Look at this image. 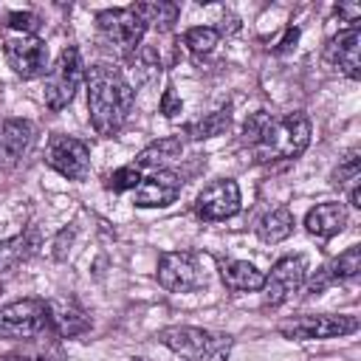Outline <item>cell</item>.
Segmentation results:
<instances>
[{
	"label": "cell",
	"mask_w": 361,
	"mask_h": 361,
	"mask_svg": "<svg viewBox=\"0 0 361 361\" xmlns=\"http://www.w3.org/2000/svg\"><path fill=\"white\" fill-rule=\"evenodd\" d=\"M0 361H65V347L56 336L45 333V336L23 341V347L0 355Z\"/></svg>",
	"instance_id": "20"
},
{
	"label": "cell",
	"mask_w": 361,
	"mask_h": 361,
	"mask_svg": "<svg viewBox=\"0 0 361 361\" xmlns=\"http://www.w3.org/2000/svg\"><path fill=\"white\" fill-rule=\"evenodd\" d=\"M8 68L23 79H37L48 71V45L37 34H14L3 42Z\"/></svg>",
	"instance_id": "9"
},
{
	"label": "cell",
	"mask_w": 361,
	"mask_h": 361,
	"mask_svg": "<svg viewBox=\"0 0 361 361\" xmlns=\"http://www.w3.org/2000/svg\"><path fill=\"white\" fill-rule=\"evenodd\" d=\"M96 28H99V39L110 51H116L118 56H133L141 45L144 34H147V23L135 11V6L99 11L96 14Z\"/></svg>",
	"instance_id": "4"
},
{
	"label": "cell",
	"mask_w": 361,
	"mask_h": 361,
	"mask_svg": "<svg viewBox=\"0 0 361 361\" xmlns=\"http://www.w3.org/2000/svg\"><path fill=\"white\" fill-rule=\"evenodd\" d=\"M161 113L166 116V118H175L180 110H183V102H180V96L175 93V87L172 85H166V90H164V96H161Z\"/></svg>",
	"instance_id": "30"
},
{
	"label": "cell",
	"mask_w": 361,
	"mask_h": 361,
	"mask_svg": "<svg viewBox=\"0 0 361 361\" xmlns=\"http://www.w3.org/2000/svg\"><path fill=\"white\" fill-rule=\"evenodd\" d=\"M293 234V214L288 206H279L274 212H268L259 223H257V237L262 243H282Z\"/></svg>",
	"instance_id": "23"
},
{
	"label": "cell",
	"mask_w": 361,
	"mask_h": 361,
	"mask_svg": "<svg viewBox=\"0 0 361 361\" xmlns=\"http://www.w3.org/2000/svg\"><path fill=\"white\" fill-rule=\"evenodd\" d=\"M3 28H11L17 34H34L39 28V17L31 11H8L3 17Z\"/></svg>",
	"instance_id": "29"
},
{
	"label": "cell",
	"mask_w": 361,
	"mask_h": 361,
	"mask_svg": "<svg viewBox=\"0 0 361 361\" xmlns=\"http://www.w3.org/2000/svg\"><path fill=\"white\" fill-rule=\"evenodd\" d=\"M133 102H135V90L121 73V68L99 62L87 71V113L99 135L104 138L116 135L130 118Z\"/></svg>",
	"instance_id": "2"
},
{
	"label": "cell",
	"mask_w": 361,
	"mask_h": 361,
	"mask_svg": "<svg viewBox=\"0 0 361 361\" xmlns=\"http://www.w3.org/2000/svg\"><path fill=\"white\" fill-rule=\"evenodd\" d=\"M158 341L175 355H180L183 361H226L234 344L228 333H214V330L189 327V324L164 327L158 333Z\"/></svg>",
	"instance_id": "3"
},
{
	"label": "cell",
	"mask_w": 361,
	"mask_h": 361,
	"mask_svg": "<svg viewBox=\"0 0 361 361\" xmlns=\"http://www.w3.org/2000/svg\"><path fill=\"white\" fill-rule=\"evenodd\" d=\"M220 274H223L226 288L231 290H262V282H265V274L248 259H231L223 265Z\"/></svg>",
	"instance_id": "22"
},
{
	"label": "cell",
	"mask_w": 361,
	"mask_h": 361,
	"mask_svg": "<svg viewBox=\"0 0 361 361\" xmlns=\"http://www.w3.org/2000/svg\"><path fill=\"white\" fill-rule=\"evenodd\" d=\"M217 39H220V34H217V28H212V25H195V28H189V31L183 34V45H186L195 56L212 54L214 45H217Z\"/></svg>",
	"instance_id": "26"
},
{
	"label": "cell",
	"mask_w": 361,
	"mask_h": 361,
	"mask_svg": "<svg viewBox=\"0 0 361 361\" xmlns=\"http://www.w3.org/2000/svg\"><path fill=\"white\" fill-rule=\"evenodd\" d=\"M82 54L76 45H68L59 51L54 68L48 71L45 76V104L48 110H62L73 102L76 90H79V82H82Z\"/></svg>",
	"instance_id": "7"
},
{
	"label": "cell",
	"mask_w": 361,
	"mask_h": 361,
	"mask_svg": "<svg viewBox=\"0 0 361 361\" xmlns=\"http://www.w3.org/2000/svg\"><path fill=\"white\" fill-rule=\"evenodd\" d=\"M296 39H299V28H288V31H285V39L279 42L276 51H279V54H282V51H290V48L296 45Z\"/></svg>",
	"instance_id": "32"
},
{
	"label": "cell",
	"mask_w": 361,
	"mask_h": 361,
	"mask_svg": "<svg viewBox=\"0 0 361 361\" xmlns=\"http://www.w3.org/2000/svg\"><path fill=\"white\" fill-rule=\"evenodd\" d=\"M361 175V169H358V149H353L336 169H333V175H330V180H333V186H338V189H353V186H358V178Z\"/></svg>",
	"instance_id": "27"
},
{
	"label": "cell",
	"mask_w": 361,
	"mask_h": 361,
	"mask_svg": "<svg viewBox=\"0 0 361 361\" xmlns=\"http://www.w3.org/2000/svg\"><path fill=\"white\" fill-rule=\"evenodd\" d=\"M240 212V186L231 178H217L212 180L195 200V214L200 220H228Z\"/></svg>",
	"instance_id": "12"
},
{
	"label": "cell",
	"mask_w": 361,
	"mask_h": 361,
	"mask_svg": "<svg viewBox=\"0 0 361 361\" xmlns=\"http://www.w3.org/2000/svg\"><path fill=\"white\" fill-rule=\"evenodd\" d=\"M180 189H183V178L178 172L155 169L152 175L141 178L133 203L141 206V209H164V206H169L180 197Z\"/></svg>",
	"instance_id": "14"
},
{
	"label": "cell",
	"mask_w": 361,
	"mask_h": 361,
	"mask_svg": "<svg viewBox=\"0 0 361 361\" xmlns=\"http://www.w3.org/2000/svg\"><path fill=\"white\" fill-rule=\"evenodd\" d=\"M336 11H338V14H344L350 23H355V20L361 17V6H355V3H338V6H336Z\"/></svg>",
	"instance_id": "31"
},
{
	"label": "cell",
	"mask_w": 361,
	"mask_h": 361,
	"mask_svg": "<svg viewBox=\"0 0 361 361\" xmlns=\"http://www.w3.org/2000/svg\"><path fill=\"white\" fill-rule=\"evenodd\" d=\"M37 141V127L28 118L0 121V169H14L25 161Z\"/></svg>",
	"instance_id": "13"
},
{
	"label": "cell",
	"mask_w": 361,
	"mask_h": 361,
	"mask_svg": "<svg viewBox=\"0 0 361 361\" xmlns=\"http://www.w3.org/2000/svg\"><path fill=\"white\" fill-rule=\"evenodd\" d=\"M358 330L355 316H333V313H307V316H290L279 322V333L290 341H307V338H336L350 336Z\"/></svg>",
	"instance_id": "8"
},
{
	"label": "cell",
	"mask_w": 361,
	"mask_h": 361,
	"mask_svg": "<svg viewBox=\"0 0 361 361\" xmlns=\"http://www.w3.org/2000/svg\"><path fill=\"white\" fill-rule=\"evenodd\" d=\"M133 6L141 14V20L147 23V28L155 25L161 31H166L178 20V14H180V8L175 3H166V0H158V3H133Z\"/></svg>",
	"instance_id": "25"
},
{
	"label": "cell",
	"mask_w": 361,
	"mask_h": 361,
	"mask_svg": "<svg viewBox=\"0 0 361 361\" xmlns=\"http://www.w3.org/2000/svg\"><path fill=\"white\" fill-rule=\"evenodd\" d=\"M344 226H347V209H344V203H336V200L319 203L305 214V228L319 240H330V237L341 234Z\"/></svg>",
	"instance_id": "18"
},
{
	"label": "cell",
	"mask_w": 361,
	"mask_h": 361,
	"mask_svg": "<svg viewBox=\"0 0 361 361\" xmlns=\"http://www.w3.org/2000/svg\"><path fill=\"white\" fill-rule=\"evenodd\" d=\"M307 279V259L302 254H290L282 257L279 262H274L271 274L262 282L265 290V302L268 305H282L288 296H293Z\"/></svg>",
	"instance_id": "11"
},
{
	"label": "cell",
	"mask_w": 361,
	"mask_h": 361,
	"mask_svg": "<svg viewBox=\"0 0 361 361\" xmlns=\"http://www.w3.org/2000/svg\"><path fill=\"white\" fill-rule=\"evenodd\" d=\"M228 124H231V107L226 104V107H220V110H214V113H206L200 121H192V124L186 127V135L195 138V141L214 138V135L226 133Z\"/></svg>",
	"instance_id": "24"
},
{
	"label": "cell",
	"mask_w": 361,
	"mask_h": 361,
	"mask_svg": "<svg viewBox=\"0 0 361 361\" xmlns=\"http://www.w3.org/2000/svg\"><path fill=\"white\" fill-rule=\"evenodd\" d=\"M133 361H147V358H133Z\"/></svg>",
	"instance_id": "33"
},
{
	"label": "cell",
	"mask_w": 361,
	"mask_h": 361,
	"mask_svg": "<svg viewBox=\"0 0 361 361\" xmlns=\"http://www.w3.org/2000/svg\"><path fill=\"white\" fill-rule=\"evenodd\" d=\"M158 285L172 293H189L209 285V265L197 251H164L158 257Z\"/></svg>",
	"instance_id": "5"
},
{
	"label": "cell",
	"mask_w": 361,
	"mask_h": 361,
	"mask_svg": "<svg viewBox=\"0 0 361 361\" xmlns=\"http://www.w3.org/2000/svg\"><path fill=\"white\" fill-rule=\"evenodd\" d=\"M90 330V316L76 299H48V333L56 338H76Z\"/></svg>",
	"instance_id": "15"
},
{
	"label": "cell",
	"mask_w": 361,
	"mask_h": 361,
	"mask_svg": "<svg viewBox=\"0 0 361 361\" xmlns=\"http://www.w3.org/2000/svg\"><path fill=\"white\" fill-rule=\"evenodd\" d=\"M358 271H361V245H350L344 254H338L336 259H330L316 271V276L307 282V296H319L336 282H350L358 276Z\"/></svg>",
	"instance_id": "17"
},
{
	"label": "cell",
	"mask_w": 361,
	"mask_h": 361,
	"mask_svg": "<svg viewBox=\"0 0 361 361\" xmlns=\"http://www.w3.org/2000/svg\"><path fill=\"white\" fill-rule=\"evenodd\" d=\"M310 144V118L299 110L274 116L257 110L243 124V147L257 164L299 158Z\"/></svg>",
	"instance_id": "1"
},
{
	"label": "cell",
	"mask_w": 361,
	"mask_h": 361,
	"mask_svg": "<svg viewBox=\"0 0 361 361\" xmlns=\"http://www.w3.org/2000/svg\"><path fill=\"white\" fill-rule=\"evenodd\" d=\"M324 59L330 65H336L338 71H344L350 79H358L361 76V28L350 25V28L338 31L324 45Z\"/></svg>",
	"instance_id": "16"
},
{
	"label": "cell",
	"mask_w": 361,
	"mask_h": 361,
	"mask_svg": "<svg viewBox=\"0 0 361 361\" xmlns=\"http://www.w3.org/2000/svg\"><path fill=\"white\" fill-rule=\"evenodd\" d=\"M45 161L68 180H85L90 175V149L73 135H51Z\"/></svg>",
	"instance_id": "10"
},
{
	"label": "cell",
	"mask_w": 361,
	"mask_h": 361,
	"mask_svg": "<svg viewBox=\"0 0 361 361\" xmlns=\"http://www.w3.org/2000/svg\"><path fill=\"white\" fill-rule=\"evenodd\" d=\"M180 152H183L180 135H166V138H158V141L147 144V147L135 155L133 166H138L141 172H144V169H152V172H155V169H164L169 161L180 158Z\"/></svg>",
	"instance_id": "21"
},
{
	"label": "cell",
	"mask_w": 361,
	"mask_h": 361,
	"mask_svg": "<svg viewBox=\"0 0 361 361\" xmlns=\"http://www.w3.org/2000/svg\"><path fill=\"white\" fill-rule=\"evenodd\" d=\"M141 169L138 166H133V164H127V166H118L110 178H107V189L110 192H127V189H138V183H141Z\"/></svg>",
	"instance_id": "28"
},
{
	"label": "cell",
	"mask_w": 361,
	"mask_h": 361,
	"mask_svg": "<svg viewBox=\"0 0 361 361\" xmlns=\"http://www.w3.org/2000/svg\"><path fill=\"white\" fill-rule=\"evenodd\" d=\"M48 333V302L20 299L0 307V338L28 341Z\"/></svg>",
	"instance_id": "6"
},
{
	"label": "cell",
	"mask_w": 361,
	"mask_h": 361,
	"mask_svg": "<svg viewBox=\"0 0 361 361\" xmlns=\"http://www.w3.org/2000/svg\"><path fill=\"white\" fill-rule=\"evenodd\" d=\"M39 248V231L34 226H28L25 231L0 240V276L11 274L14 268H20L23 262H28Z\"/></svg>",
	"instance_id": "19"
}]
</instances>
